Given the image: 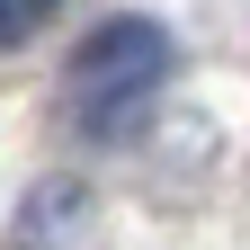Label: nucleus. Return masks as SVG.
Instances as JSON below:
<instances>
[{"mask_svg": "<svg viewBox=\"0 0 250 250\" xmlns=\"http://www.w3.org/2000/svg\"><path fill=\"white\" fill-rule=\"evenodd\" d=\"M170 81V36L152 18H107L99 36L72 54V125L81 134H125Z\"/></svg>", "mask_w": 250, "mask_h": 250, "instance_id": "f257e3e1", "label": "nucleus"}, {"mask_svg": "<svg viewBox=\"0 0 250 250\" xmlns=\"http://www.w3.org/2000/svg\"><path fill=\"white\" fill-rule=\"evenodd\" d=\"M54 9H62V0H0V45H27Z\"/></svg>", "mask_w": 250, "mask_h": 250, "instance_id": "f03ea898", "label": "nucleus"}]
</instances>
